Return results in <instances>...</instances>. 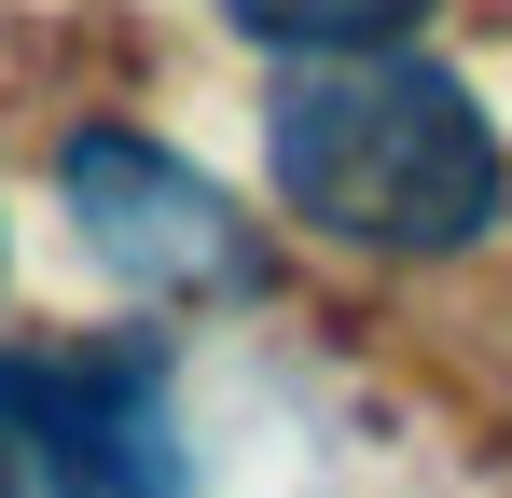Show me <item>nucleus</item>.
I'll return each instance as SVG.
<instances>
[{"instance_id": "nucleus-1", "label": "nucleus", "mask_w": 512, "mask_h": 498, "mask_svg": "<svg viewBox=\"0 0 512 498\" xmlns=\"http://www.w3.org/2000/svg\"><path fill=\"white\" fill-rule=\"evenodd\" d=\"M263 194L277 222L374 277H457L512 236V125L429 42L263 70Z\"/></svg>"}, {"instance_id": "nucleus-2", "label": "nucleus", "mask_w": 512, "mask_h": 498, "mask_svg": "<svg viewBox=\"0 0 512 498\" xmlns=\"http://www.w3.org/2000/svg\"><path fill=\"white\" fill-rule=\"evenodd\" d=\"M56 208H70V249L139 305H194V319L277 305V222L222 166H194L180 139L125 125V111H84L56 139Z\"/></svg>"}, {"instance_id": "nucleus-3", "label": "nucleus", "mask_w": 512, "mask_h": 498, "mask_svg": "<svg viewBox=\"0 0 512 498\" xmlns=\"http://www.w3.org/2000/svg\"><path fill=\"white\" fill-rule=\"evenodd\" d=\"M0 443L28 498H194L167 332H0Z\"/></svg>"}, {"instance_id": "nucleus-4", "label": "nucleus", "mask_w": 512, "mask_h": 498, "mask_svg": "<svg viewBox=\"0 0 512 498\" xmlns=\"http://www.w3.org/2000/svg\"><path fill=\"white\" fill-rule=\"evenodd\" d=\"M263 70H305V56H374V42H429L443 0H208Z\"/></svg>"}, {"instance_id": "nucleus-5", "label": "nucleus", "mask_w": 512, "mask_h": 498, "mask_svg": "<svg viewBox=\"0 0 512 498\" xmlns=\"http://www.w3.org/2000/svg\"><path fill=\"white\" fill-rule=\"evenodd\" d=\"M0 498H28V471H14V443H0Z\"/></svg>"}, {"instance_id": "nucleus-6", "label": "nucleus", "mask_w": 512, "mask_h": 498, "mask_svg": "<svg viewBox=\"0 0 512 498\" xmlns=\"http://www.w3.org/2000/svg\"><path fill=\"white\" fill-rule=\"evenodd\" d=\"M0 277H14V236H0Z\"/></svg>"}]
</instances>
